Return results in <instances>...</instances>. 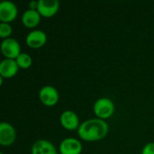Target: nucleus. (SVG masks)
<instances>
[{"label": "nucleus", "mask_w": 154, "mask_h": 154, "mask_svg": "<svg viewBox=\"0 0 154 154\" xmlns=\"http://www.w3.org/2000/svg\"><path fill=\"white\" fill-rule=\"evenodd\" d=\"M77 131L80 139L87 142H97L106 136L109 126L105 120L97 117L82 122Z\"/></svg>", "instance_id": "1"}, {"label": "nucleus", "mask_w": 154, "mask_h": 154, "mask_svg": "<svg viewBox=\"0 0 154 154\" xmlns=\"http://www.w3.org/2000/svg\"><path fill=\"white\" fill-rule=\"evenodd\" d=\"M93 110L97 118L105 120L113 116L115 112V104L110 98L101 97L95 102Z\"/></svg>", "instance_id": "2"}, {"label": "nucleus", "mask_w": 154, "mask_h": 154, "mask_svg": "<svg viewBox=\"0 0 154 154\" xmlns=\"http://www.w3.org/2000/svg\"><path fill=\"white\" fill-rule=\"evenodd\" d=\"M1 51L6 59L15 60L21 53V45L14 38H6L1 42Z\"/></svg>", "instance_id": "3"}, {"label": "nucleus", "mask_w": 154, "mask_h": 154, "mask_svg": "<svg viewBox=\"0 0 154 154\" xmlns=\"http://www.w3.org/2000/svg\"><path fill=\"white\" fill-rule=\"evenodd\" d=\"M39 98L41 102L47 106H52L59 101L60 95L56 88L53 86H43L39 91Z\"/></svg>", "instance_id": "4"}, {"label": "nucleus", "mask_w": 154, "mask_h": 154, "mask_svg": "<svg viewBox=\"0 0 154 154\" xmlns=\"http://www.w3.org/2000/svg\"><path fill=\"white\" fill-rule=\"evenodd\" d=\"M18 14V8L16 5L9 0H5L0 3V21L1 23H7L14 21Z\"/></svg>", "instance_id": "5"}, {"label": "nucleus", "mask_w": 154, "mask_h": 154, "mask_svg": "<svg viewBox=\"0 0 154 154\" xmlns=\"http://www.w3.org/2000/svg\"><path fill=\"white\" fill-rule=\"evenodd\" d=\"M16 139L15 128L7 122L0 124V144L2 146L12 145Z\"/></svg>", "instance_id": "6"}, {"label": "nucleus", "mask_w": 154, "mask_h": 154, "mask_svg": "<svg viewBox=\"0 0 154 154\" xmlns=\"http://www.w3.org/2000/svg\"><path fill=\"white\" fill-rule=\"evenodd\" d=\"M59 152L60 154H80L82 152V144L77 138L67 137L60 142Z\"/></svg>", "instance_id": "7"}, {"label": "nucleus", "mask_w": 154, "mask_h": 154, "mask_svg": "<svg viewBox=\"0 0 154 154\" xmlns=\"http://www.w3.org/2000/svg\"><path fill=\"white\" fill-rule=\"evenodd\" d=\"M60 122L62 127L69 131L78 130L81 124L79 116L72 110L63 111L60 116Z\"/></svg>", "instance_id": "8"}, {"label": "nucleus", "mask_w": 154, "mask_h": 154, "mask_svg": "<svg viewBox=\"0 0 154 154\" xmlns=\"http://www.w3.org/2000/svg\"><path fill=\"white\" fill-rule=\"evenodd\" d=\"M60 8V2L58 0H39L38 12L43 17H52L57 14Z\"/></svg>", "instance_id": "9"}, {"label": "nucleus", "mask_w": 154, "mask_h": 154, "mask_svg": "<svg viewBox=\"0 0 154 154\" xmlns=\"http://www.w3.org/2000/svg\"><path fill=\"white\" fill-rule=\"evenodd\" d=\"M47 42V35L46 33L42 30H32L29 32V33L26 35L25 42L26 44L33 49L41 48Z\"/></svg>", "instance_id": "10"}, {"label": "nucleus", "mask_w": 154, "mask_h": 154, "mask_svg": "<svg viewBox=\"0 0 154 154\" xmlns=\"http://www.w3.org/2000/svg\"><path fill=\"white\" fill-rule=\"evenodd\" d=\"M32 154H58V152L52 143L48 140L40 139L32 144Z\"/></svg>", "instance_id": "11"}, {"label": "nucleus", "mask_w": 154, "mask_h": 154, "mask_svg": "<svg viewBox=\"0 0 154 154\" xmlns=\"http://www.w3.org/2000/svg\"><path fill=\"white\" fill-rule=\"evenodd\" d=\"M19 66L15 60L5 59L0 63V76L3 78H13L18 72Z\"/></svg>", "instance_id": "12"}, {"label": "nucleus", "mask_w": 154, "mask_h": 154, "mask_svg": "<svg viewBox=\"0 0 154 154\" xmlns=\"http://www.w3.org/2000/svg\"><path fill=\"white\" fill-rule=\"evenodd\" d=\"M41 14L38 10H33L28 8L22 14V23L24 26L28 28L36 27L41 22Z\"/></svg>", "instance_id": "13"}, {"label": "nucleus", "mask_w": 154, "mask_h": 154, "mask_svg": "<svg viewBox=\"0 0 154 154\" xmlns=\"http://www.w3.org/2000/svg\"><path fill=\"white\" fill-rule=\"evenodd\" d=\"M19 68L21 69H28L32 64V59L31 55L26 52H21L20 55L15 59Z\"/></svg>", "instance_id": "14"}, {"label": "nucleus", "mask_w": 154, "mask_h": 154, "mask_svg": "<svg viewBox=\"0 0 154 154\" xmlns=\"http://www.w3.org/2000/svg\"><path fill=\"white\" fill-rule=\"evenodd\" d=\"M13 29L12 26L7 23H0V37L4 40L6 38H9V36L12 34Z\"/></svg>", "instance_id": "15"}, {"label": "nucleus", "mask_w": 154, "mask_h": 154, "mask_svg": "<svg viewBox=\"0 0 154 154\" xmlns=\"http://www.w3.org/2000/svg\"><path fill=\"white\" fill-rule=\"evenodd\" d=\"M142 154H154V143H148L143 148Z\"/></svg>", "instance_id": "16"}, {"label": "nucleus", "mask_w": 154, "mask_h": 154, "mask_svg": "<svg viewBox=\"0 0 154 154\" xmlns=\"http://www.w3.org/2000/svg\"><path fill=\"white\" fill-rule=\"evenodd\" d=\"M29 8L33 9V10H37V8H38V1H34V0L31 1L29 3Z\"/></svg>", "instance_id": "17"}, {"label": "nucleus", "mask_w": 154, "mask_h": 154, "mask_svg": "<svg viewBox=\"0 0 154 154\" xmlns=\"http://www.w3.org/2000/svg\"><path fill=\"white\" fill-rule=\"evenodd\" d=\"M0 154H4V153H3V152H0Z\"/></svg>", "instance_id": "18"}]
</instances>
